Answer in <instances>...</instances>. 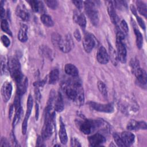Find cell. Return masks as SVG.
Returning a JSON list of instances; mask_svg holds the SVG:
<instances>
[{
	"label": "cell",
	"mask_w": 147,
	"mask_h": 147,
	"mask_svg": "<svg viewBox=\"0 0 147 147\" xmlns=\"http://www.w3.org/2000/svg\"><path fill=\"white\" fill-rule=\"evenodd\" d=\"M130 67L132 70V72L134 74L136 71L140 68L138 61L136 59H132L130 61Z\"/></svg>",
	"instance_id": "d6a6232c"
},
{
	"label": "cell",
	"mask_w": 147,
	"mask_h": 147,
	"mask_svg": "<svg viewBox=\"0 0 147 147\" xmlns=\"http://www.w3.org/2000/svg\"><path fill=\"white\" fill-rule=\"evenodd\" d=\"M1 41H2V44H3V45L6 47H8L10 45V40L6 36H5V35L2 36Z\"/></svg>",
	"instance_id": "74e56055"
},
{
	"label": "cell",
	"mask_w": 147,
	"mask_h": 147,
	"mask_svg": "<svg viewBox=\"0 0 147 147\" xmlns=\"http://www.w3.org/2000/svg\"><path fill=\"white\" fill-rule=\"evenodd\" d=\"M120 30L122 32V33L125 34H127L129 32V28L127 26V24L125 20H122L120 23Z\"/></svg>",
	"instance_id": "d590c367"
},
{
	"label": "cell",
	"mask_w": 147,
	"mask_h": 147,
	"mask_svg": "<svg viewBox=\"0 0 147 147\" xmlns=\"http://www.w3.org/2000/svg\"><path fill=\"white\" fill-rule=\"evenodd\" d=\"M121 137L125 146H129L131 145L134 143L135 139L134 135L129 131L122 132Z\"/></svg>",
	"instance_id": "5bb4252c"
},
{
	"label": "cell",
	"mask_w": 147,
	"mask_h": 147,
	"mask_svg": "<svg viewBox=\"0 0 147 147\" xmlns=\"http://www.w3.org/2000/svg\"><path fill=\"white\" fill-rule=\"evenodd\" d=\"M74 35L75 38H76V40L78 41H80L81 40V35H80V32H79L78 29H76L75 30Z\"/></svg>",
	"instance_id": "7dc6e473"
},
{
	"label": "cell",
	"mask_w": 147,
	"mask_h": 147,
	"mask_svg": "<svg viewBox=\"0 0 147 147\" xmlns=\"http://www.w3.org/2000/svg\"><path fill=\"white\" fill-rule=\"evenodd\" d=\"M27 79L25 78L24 80H22L21 82H20L18 83H17V94L19 95L20 96H21L23 95L26 89V86H27Z\"/></svg>",
	"instance_id": "d4e9b609"
},
{
	"label": "cell",
	"mask_w": 147,
	"mask_h": 147,
	"mask_svg": "<svg viewBox=\"0 0 147 147\" xmlns=\"http://www.w3.org/2000/svg\"><path fill=\"white\" fill-rule=\"evenodd\" d=\"M34 95H35V98L36 100V102L37 103L39 102L40 101L41 95V94H40V90H39L38 87H36V88H35Z\"/></svg>",
	"instance_id": "f35d334b"
},
{
	"label": "cell",
	"mask_w": 147,
	"mask_h": 147,
	"mask_svg": "<svg viewBox=\"0 0 147 147\" xmlns=\"http://www.w3.org/2000/svg\"><path fill=\"white\" fill-rule=\"evenodd\" d=\"M38 103L36 102V119L38 120Z\"/></svg>",
	"instance_id": "816d5d0a"
},
{
	"label": "cell",
	"mask_w": 147,
	"mask_h": 147,
	"mask_svg": "<svg viewBox=\"0 0 147 147\" xmlns=\"http://www.w3.org/2000/svg\"><path fill=\"white\" fill-rule=\"evenodd\" d=\"M136 18H137V22H138L139 25H140V26H141V28H142L143 29H145V22H144V21H143V20H142L141 17H138V16H136Z\"/></svg>",
	"instance_id": "b9f144b4"
},
{
	"label": "cell",
	"mask_w": 147,
	"mask_h": 147,
	"mask_svg": "<svg viewBox=\"0 0 147 147\" xmlns=\"http://www.w3.org/2000/svg\"><path fill=\"white\" fill-rule=\"evenodd\" d=\"M28 2L29 3V5L31 6L32 9L34 12H37L40 10V5H39V1H29Z\"/></svg>",
	"instance_id": "1f68e13d"
},
{
	"label": "cell",
	"mask_w": 147,
	"mask_h": 147,
	"mask_svg": "<svg viewBox=\"0 0 147 147\" xmlns=\"http://www.w3.org/2000/svg\"><path fill=\"white\" fill-rule=\"evenodd\" d=\"M129 130H137L138 129H146V124L144 121H137L131 119L129 121L126 126Z\"/></svg>",
	"instance_id": "7c38bea8"
},
{
	"label": "cell",
	"mask_w": 147,
	"mask_h": 147,
	"mask_svg": "<svg viewBox=\"0 0 147 147\" xmlns=\"http://www.w3.org/2000/svg\"><path fill=\"white\" fill-rule=\"evenodd\" d=\"M133 22V29L134 32L136 35V44L137 46V48L140 49L141 48L143 44V37L142 35L141 34V32L138 30V29L137 28L136 25L135 24L134 21H132Z\"/></svg>",
	"instance_id": "ffe728a7"
},
{
	"label": "cell",
	"mask_w": 147,
	"mask_h": 147,
	"mask_svg": "<svg viewBox=\"0 0 147 147\" xmlns=\"http://www.w3.org/2000/svg\"><path fill=\"white\" fill-rule=\"evenodd\" d=\"M21 110H22V109H21V106L16 109V114H15L13 122V127H14L19 121V119H20V116H21Z\"/></svg>",
	"instance_id": "4dcf8cb0"
},
{
	"label": "cell",
	"mask_w": 147,
	"mask_h": 147,
	"mask_svg": "<svg viewBox=\"0 0 147 147\" xmlns=\"http://www.w3.org/2000/svg\"><path fill=\"white\" fill-rule=\"evenodd\" d=\"M98 88L100 92L102 94V95L104 97H107V90L106 85L102 81H98L97 83Z\"/></svg>",
	"instance_id": "83f0119b"
},
{
	"label": "cell",
	"mask_w": 147,
	"mask_h": 147,
	"mask_svg": "<svg viewBox=\"0 0 147 147\" xmlns=\"http://www.w3.org/2000/svg\"><path fill=\"white\" fill-rule=\"evenodd\" d=\"M64 70L65 73L67 75L72 76V78H76L78 76L79 71L77 68L72 64H70V63L67 64L65 65Z\"/></svg>",
	"instance_id": "d6986e66"
},
{
	"label": "cell",
	"mask_w": 147,
	"mask_h": 147,
	"mask_svg": "<svg viewBox=\"0 0 147 147\" xmlns=\"http://www.w3.org/2000/svg\"><path fill=\"white\" fill-rule=\"evenodd\" d=\"M59 78V72L57 69H52L49 75V83L54 84L57 83Z\"/></svg>",
	"instance_id": "cb8c5ba5"
},
{
	"label": "cell",
	"mask_w": 147,
	"mask_h": 147,
	"mask_svg": "<svg viewBox=\"0 0 147 147\" xmlns=\"http://www.w3.org/2000/svg\"><path fill=\"white\" fill-rule=\"evenodd\" d=\"M5 16V11L3 6H1V18L2 20H3V18Z\"/></svg>",
	"instance_id": "681fc988"
},
{
	"label": "cell",
	"mask_w": 147,
	"mask_h": 147,
	"mask_svg": "<svg viewBox=\"0 0 147 147\" xmlns=\"http://www.w3.org/2000/svg\"><path fill=\"white\" fill-rule=\"evenodd\" d=\"M130 10H131L132 13H133L135 16H137V11H136V8H135V7H134V5H130Z\"/></svg>",
	"instance_id": "f907efd6"
},
{
	"label": "cell",
	"mask_w": 147,
	"mask_h": 147,
	"mask_svg": "<svg viewBox=\"0 0 147 147\" xmlns=\"http://www.w3.org/2000/svg\"><path fill=\"white\" fill-rule=\"evenodd\" d=\"M12 93V86L10 83L5 82L1 88V95L3 100L7 102L10 98Z\"/></svg>",
	"instance_id": "9c48e42d"
},
{
	"label": "cell",
	"mask_w": 147,
	"mask_h": 147,
	"mask_svg": "<svg viewBox=\"0 0 147 147\" xmlns=\"http://www.w3.org/2000/svg\"><path fill=\"white\" fill-rule=\"evenodd\" d=\"M7 67V63H6L5 57H2L1 61V72L2 75L5 74Z\"/></svg>",
	"instance_id": "8d00e7d4"
},
{
	"label": "cell",
	"mask_w": 147,
	"mask_h": 147,
	"mask_svg": "<svg viewBox=\"0 0 147 147\" xmlns=\"http://www.w3.org/2000/svg\"><path fill=\"white\" fill-rule=\"evenodd\" d=\"M54 109L57 112H61L64 109L63 99L62 95L60 92L58 93L57 96L56 97L54 103Z\"/></svg>",
	"instance_id": "44dd1931"
},
{
	"label": "cell",
	"mask_w": 147,
	"mask_h": 147,
	"mask_svg": "<svg viewBox=\"0 0 147 147\" xmlns=\"http://www.w3.org/2000/svg\"><path fill=\"white\" fill-rule=\"evenodd\" d=\"M96 58L98 62L100 64H105L109 62L110 59L109 54L103 46L100 47L98 49L96 54Z\"/></svg>",
	"instance_id": "8fae6325"
},
{
	"label": "cell",
	"mask_w": 147,
	"mask_h": 147,
	"mask_svg": "<svg viewBox=\"0 0 147 147\" xmlns=\"http://www.w3.org/2000/svg\"><path fill=\"white\" fill-rule=\"evenodd\" d=\"M88 104L92 110L97 111L110 113L114 111V107L111 103L100 104L94 102H90Z\"/></svg>",
	"instance_id": "8992f818"
},
{
	"label": "cell",
	"mask_w": 147,
	"mask_h": 147,
	"mask_svg": "<svg viewBox=\"0 0 147 147\" xmlns=\"http://www.w3.org/2000/svg\"><path fill=\"white\" fill-rule=\"evenodd\" d=\"M27 30H28V26L25 24H22L21 25V27L17 36L18 40L21 42H24L27 41L28 40Z\"/></svg>",
	"instance_id": "7402d4cb"
},
{
	"label": "cell",
	"mask_w": 147,
	"mask_h": 147,
	"mask_svg": "<svg viewBox=\"0 0 147 147\" xmlns=\"http://www.w3.org/2000/svg\"><path fill=\"white\" fill-rule=\"evenodd\" d=\"M16 13L17 16L24 21H27L29 18V14L24 4L17 6Z\"/></svg>",
	"instance_id": "e0dca14e"
},
{
	"label": "cell",
	"mask_w": 147,
	"mask_h": 147,
	"mask_svg": "<svg viewBox=\"0 0 147 147\" xmlns=\"http://www.w3.org/2000/svg\"><path fill=\"white\" fill-rule=\"evenodd\" d=\"M61 37H62L57 33L54 32L52 33L51 40H52V44L55 47L58 48V46H59V42L60 41Z\"/></svg>",
	"instance_id": "f1b7e54d"
},
{
	"label": "cell",
	"mask_w": 147,
	"mask_h": 147,
	"mask_svg": "<svg viewBox=\"0 0 147 147\" xmlns=\"http://www.w3.org/2000/svg\"><path fill=\"white\" fill-rule=\"evenodd\" d=\"M13 110H14L13 106V105H11L10 108V110H9V118H10V119H11V116H12V115H13Z\"/></svg>",
	"instance_id": "f5cc1de1"
},
{
	"label": "cell",
	"mask_w": 147,
	"mask_h": 147,
	"mask_svg": "<svg viewBox=\"0 0 147 147\" xmlns=\"http://www.w3.org/2000/svg\"><path fill=\"white\" fill-rule=\"evenodd\" d=\"M33 101L32 96H31V95H29L27 100V107H26V114L22 124V133L23 134H25L26 132L28 121L32 111V109L33 107Z\"/></svg>",
	"instance_id": "52a82bcc"
},
{
	"label": "cell",
	"mask_w": 147,
	"mask_h": 147,
	"mask_svg": "<svg viewBox=\"0 0 147 147\" xmlns=\"http://www.w3.org/2000/svg\"><path fill=\"white\" fill-rule=\"evenodd\" d=\"M46 5L52 9H56L58 6V2L56 0H46L45 1Z\"/></svg>",
	"instance_id": "e575fe53"
},
{
	"label": "cell",
	"mask_w": 147,
	"mask_h": 147,
	"mask_svg": "<svg viewBox=\"0 0 147 147\" xmlns=\"http://www.w3.org/2000/svg\"><path fill=\"white\" fill-rule=\"evenodd\" d=\"M115 3H116V6L117 7L121 9H123V8L125 9L126 7V4L125 2L124 1H115Z\"/></svg>",
	"instance_id": "60d3db41"
},
{
	"label": "cell",
	"mask_w": 147,
	"mask_h": 147,
	"mask_svg": "<svg viewBox=\"0 0 147 147\" xmlns=\"http://www.w3.org/2000/svg\"><path fill=\"white\" fill-rule=\"evenodd\" d=\"M74 45V42L70 34H67L64 37H61L58 48L64 53L69 52Z\"/></svg>",
	"instance_id": "5b68a950"
},
{
	"label": "cell",
	"mask_w": 147,
	"mask_h": 147,
	"mask_svg": "<svg viewBox=\"0 0 147 147\" xmlns=\"http://www.w3.org/2000/svg\"><path fill=\"white\" fill-rule=\"evenodd\" d=\"M83 45L86 52L90 53L93 49L95 45V41L92 34L87 32L83 39Z\"/></svg>",
	"instance_id": "ba28073f"
},
{
	"label": "cell",
	"mask_w": 147,
	"mask_h": 147,
	"mask_svg": "<svg viewBox=\"0 0 147 147\" xmlns=\"http://www.w3.org/2000/svg\"><path fill=\"white\" fill-rule=\"evenodd\" d=\"M1 29L2 30L5 32L6 33L8 34L10 36H11V30H10L9 29V24H8V22L6 20H2V21H1Z\"/></svg>",
	"instance_id": "f546056e"
},
{
	"label": "cell",
	"mask_w": 147,
	"mask_h": 147,
	"mask_svg": "<svg viewBox=\"0 0 147 147\" xmlns=\"http://www.w3.org/2000/svg\"><path fill=\"white\" fill-rule=\"evenodd\" d=\"M72 3L75 5V6L78 9H81L83 7V2L81 1H73Z\"/></svg>",
	"instance_id": "f6af8a7d"
},
{
	"label": "cell",
	"mask_w": 147,
	"mask_h": 147,
	"mask_svg": "<svg viewBox=\"0 0 147 147\" xmlns=\"http://www.w3.org/2000/svg\"><path fill=\"white\" fill-rule=\"evenodd\" d=\"M71 143L72 146H81V145L80 144L79 142L75 138H72L71 139Z\"/></svg>",
	"instance_id": "bcb514c9"
},
{
	"label": "cell",
	"mask_w": 147,
	"mask_h": 147,
	"mask_svg": "<svg viewBox=\"0 0 147 147\" xmlns=\"http://www.w3.org/2000/svg\"><path fill=\"white\" fill-rule=\"evenodd\" d=\"M40 18H41V21H42V22L44 25L48 27H51L53 26L54 25L53 21L52 20V18L49 16L43 14L41 16Z\"/></svg>",
	"instance_id": "4316f807"
},
{
	"label": "cell",
	"mask_w": 147,
	"mask_h": 147,
	"mask_svg": "<svg viewBox=\"0 0 147 147\" xmlns=\"http://www.w3.org/2000/svg\"><path fill=\"white\" fill-rule=\"evenodd\" d=\"M136 5H137V8L141 15L144 16L145 17H146L147 16V7L146 3L141 1H136Z\"/></svg>",
	"instance_id": "484cf974"
},
{
	"label": "cell",
	"mask_w": 147,
	"mask_h": 147,
	"mask_svg": "<svg viewBox=\"0 0 147 147\" xmlns=\"http://www.w3.org/2000/svg\"><path fill=\"white\" fill-rule=\"evenodd\" d=\"M10 140H11V142L13 146H18V145L17 144V141L15 137V136L13 132H11L10 134Z\"/></svg>",
	"instance_id": "7bdbcfd3"
},
{
	"label": "cell",
	"mask_w": 147,
	"mask_h": 147,
	"mask_svg": "<svg viewBox=\"0 0 147 147\" xmlns=\"http://www.w3.org/2000/svg\"><path fill=\"white\" fill-rule=\"evenodd\" d=\"M44 140V138H42V137H40L39 136L38 139H37V144H36V145L37 146H42V141Z\"/></svg>",
	"instance_id": "c3c4849f"
},
{
	"label": "cell",
	"mask_w": 147,
	"mask_h": 147,
	"mask_svg": "<svg viewBox=\"0 0 147 147\" xmlns=\"http://www.w3.org/2000/svg\"><path fill=\"white\" fill-rule=\"evenodd\" d=\"M62 83V88L68 98L76 105L81 106L84 101V91L80 80L78 78H72Z\"/></svg>",
	"instance_id": "6da1fadb"
},
{
	"label": "cell",
	"mask_w": 147,
	"mask_h": 147,
	"mask_svg": "<svg viewBox=\"0 0 147 147\" xmlns=\"http://www.w3.org/2000/svg\"><path fill=\"white\" fill-rule=\"evenodd\" d=\"M125 35L122 32L118 29L116 33V46L117 49V56L118 60L125 63L126 61L127 51L124 43Z\"/></svg>",
	"instance_id": "7a4b0ae2"
},
{
	"label": "cell",
	"mask_w": 147,
	"mask_h": 147,
	"mask_svg": "<svg viewBox=\"0 0 147 147\" xmlns=\"http://www.w3.org/2000/svg\"><path fill=\"white\" fill-rule=\"evenodd\" d=\"M59 136L61 142L63 144H66L68 140L65 125L61 119H60V130L59 132Z\"/></svg>",
	"instance_id": "ac0fdd59"
},
{
	"label": "cell",
	"mask_w": 147,
	"mask_h": 147,
	"mask_svg": "<svg viewBox=\"0 0 147 147\" xmlns=\"http://www.w3.org/2000/svg\"><path fill=\"white\" fill-rule=\"evenodd\" d=\"M78 123L79 128L82 133L85 134H89L100 126L102 122L99 120L85 119L78 121Z\"/></svg>",
	"instance_id": "3957f363"
},
{
	"label": "cell",
	"mask_w": 147,
	"mask_h": 147,
	"mask_svg": "<svg viewBox=\"0 0 147 147\" xmlns=\"http://www.w3.org/2000/svg\"><path fill=\"white\" fill-rule=\"evenodd\" d=\"M134 74L137 78L138 84L142 87H146L147 83V75L146 71L144 69L140 67L136 71Z\"/></svg>",
	"instance_id": "4fadbf2b"
},
{
	"label": "cell",
	"mask_w": 147,
	"mask_h": 147,
	"mask_svg": "<svg viewBox=\"0 0 147 147\" xmlns=\"http://www.w3.org/2000/svg\"><path fill=\"white\" fill-rule=\"evenodd\" d=\"M85 11L91 23L96 26L99 23V13L93 1H87L84 2Z\"/></svg>",
	"instance_id": "277c9868"
},
{
	"label": "cell",
	"mask_w": 147,
	"mask_h": 147,
	"mask_svg": "<svg viewBox=\"0 0 147 147\" xmlns=\"http://www.w3.org/2000/svg\"><path fill=\"white\" fill-rule=\"evenodd\" d=\"M106 6L107 9V12L110 18V20L113 22V24L116 25L117 22V16L114 9L113 2L112 1H106Z\"/></svg>",
	"instance_id": "9a60e30c"
},
{
	"label": "cell",
	"mask_w": 147,
	"mask_h": 147,
	"mask_svg": "<svg viewBox=\"0 0 147 147\" xmlns=\"http://www.w3.org/2000/svg\"><path fill=\"white\" fill-rule=\"evenodd\" d=\"M9 143L5 137H2L0 141V146H9Z\"/></svg>",
	"instance_id": "ee69618b"
},
{
	"label": "cell",
	"mask_w": 147,
	"mask_h": 147,
	"mask_svg": "<svg viewBox=\"0 0 147 147\" xmlns=\"http://www.w3.org/2000/svg\"><path fill=\"white\" fill-rule=\"evenodd\" d=\"M74 20L82 28L84 29L86 26V20L84 15L79 11H75L73 16Z\"/></svg>",
	"instance_id": "2e32d148"
},
{
	"label": "cell",
	"mask_w": 147,
	"mask_h": 147,
	"mask_svg": "<svg viewBox=\"0 0 147 147\" xmlns=\"http://www.w3.org/2000/svg\"><path fill=\"white\" fill-rule=\"evenodd\" d=\"M43 55H44L45 56L47 55V57H51V50H50L48 48H47V47H44V48H41V51Z\"/></svg>",
	"instance_id": "ab89813d"
},
{
	"label": "cell",
	"mask_w": 147,
	"mask_h": 147,
	"mask_svg": "<svg viewBox=\"0 0 147 147\" xmlns=\"http://www.w3.org/2000/svg\"><path fill=\"white\" fill-rule=\"evenodd\" d=\"M90 145L92 146H96L102 145L106 142L105 137L100 133H95L88 138Z\"/></svg>",
	"instance_id": "30bf717a"
},
{
	"label": "cell",
	"mask_w": 147,
	"mask_h": 147,
	"mask_svg": "<svg viewBox=\"0 0 147 147\" xmlns=\"http://www.w3.org/2000/svg\"><path fill=\"white\" fill-rule=\"evenodd\" d=\"M113 136V138H114L115 142L117 144V145L118 146H125V144H123V142L121 139V137L117 133H114Z\"/></svg>",
	"instance_id": "836d02e7"
},
{
	"label": "cell",
	"mask_w": 147,
	"mask_h": 147,
	"mask_svg": "<svg viewBox=\"0 0 147 147\" xmlns=\"http://www.w3.org/2000/svg\"><path fill=\"white\" fill-rule=\"evenodd\" d=\"M109 59H110L112 63L114 65H116L118 61L117 53L110 44H109Z\"/></svg>",
	"instance_id": "603a6c76"
}]
</instances>
